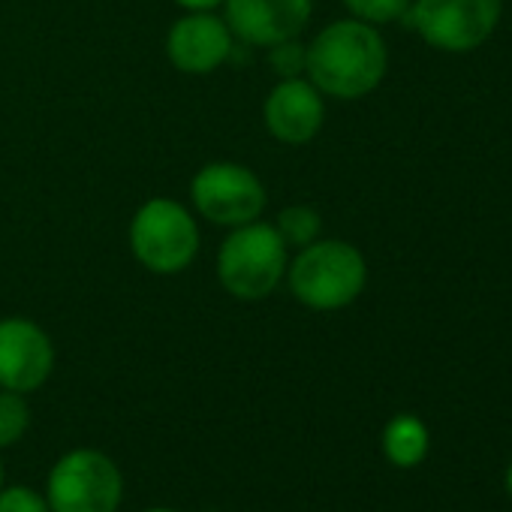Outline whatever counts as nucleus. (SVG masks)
Wrapping results in <instances>:
<instances>
[{
  "label": "nucleus",
  "mask_w": 512,
  "mask_h": 512,
  "mask_svg": "<svg viewBox=\"0 0 512 512\" xmlns=\"http://www.w3.org/2000/svg\"><path fill=\"white\" fill-rule=\"evenodd\" d=\"M308 46L305 79L326 100H362L374 94L389 73V46L380 28L338 19L314 34Z\"/></svg>",
  "instance_id": "obj_1"
},
{
  "label": "nucleus",
  "mask_w": 512,
  "mask_h": 512,
  "mask_svg": "<svg viewBox=\"0 0 512 512\" xmlns=\"http://www.w3.org/2000/svg\"><path fill=\"white\" fill-rule=\"evenodd\" d=\"M284 284L308 311H344L368 287V260L353 241L320 235L317 241L290 253Z\"/></svg>",
  "instance_id": "obj_2"
},
{
  "label": "nucleus",
  "mask_w": 512,
  "mask_h": 512,
  "mask_svg": "<svg viewBox=\"0 0 512 512\" xmlns=\"http://www.w3.org/2000/svg\"><path fill=\"white\" fill-rule=\"evenodd\" d=\"M290 253L293 250L284 244L269 220H253L226 229L214 260L217 284L235 302H266L287 278Z\"/></svg>",
  "instance_id": "obj_3"
},
{
  "label": "nucleus",
  "mask_w": 512,
  "mask_h": 512,
  "mask_svg": "<svg viewBox=\"0 0 512 512\" xmlns=\"http://www.w3.org/2000/svg\"><path fill=\"white\" fill-rule=\"evenodd\" d=\"M127 244L133 260L148 275L175 278L196 263L202 229L190 205L172 196H151L133 211L127 223Z\"/></svg>",
  "instance_id": "obj_4"
},
{
  "label": "nucleus",
  "mask_w": 512,
  "mask_h": 512,
  "mask_svg": "<svg viewBox=\"0 0 512 512\" xmlns=\"http://www.w3.org/2000/svg\"><path fill=\"white\" fill-rule=\"evenodd\" d=\"M187 196L193 214L220 229L263 220L269 208V190L263 178L235 160H211L199 166L187 184Z\"/></svg>",
  "instance_id": "obj_5"
},
{
  "label": "nucleus",
  "mask_w": 512,
  "mask_h": 512,
  "mask_svg": "<svg viewBox=\"0 0 512 512\" xmlns=\"http://www.w3.org/2000/svg\"><path fill=\"white\" fill-rule=\"evenodd\" d=\"M43 494L52 512H118L124 473L106 452L79 446L52 464Z\"/></svg>",
  "instance_id": "obj_6"
},
{
  "label": "nucleus",
  "mask_w": 512,
  "mask_h": 512,
  "mask_svg": "<svg viewBox=\"0 0 512 512\" xmlns=\"http://www.w3.org/2000/svg\"><path fill=\"white\" fill-rule=\"evenodd\" d=\"M503 16V0H413L407 25L425 46L467 55L491 40Z\"/></svg>",
  "instance_id": "obj_7"
},
{
  "label": "nucleus",
  "mask_w": 512,
  "mask_h": 512,
  "mask_svg": "<svg viewBox=\"0 0 512 512\" xmlns=\"http://www.w3.org/2000/svg\"><path fill=\"white\" fill-rule=\"evenodd\" d=\"M55 341L31 317H0V389L31 395L55 374Z\"/></svg>",
  "instance_id": "obj_8"
},
{
  "label": "nucleus",
  "mask_w": 512,
  "mask_h": 512,
  "mask_svg": "<svg viewBox=\"0 0 512 512\" xmlns=\"http://www.w3.org/2000/svg\"><path fill=\"white\" fill-rule=\"evenodd\" d=\"M166 61L184 76H211L238 52L226 19L220 13H184L178 16L163 40Z\"/></svg>",
  "instance_id": "obj_9"
},
{
  "label": "nucleus",
  "mask_w": 512,
  "mask_h": 512,
  "mask_svg": "<svg viewBox=\"0 0 512 512\" xmlns=\"http://www.w3.org/2000/svg\"><path fill=\"white\" fill-rule=\"evenodd\" d=\"M220 10L238 46L269 49L305 34L314 0H223Z\"/></svg>",
  "instance_id": "obj_10"
},
{
  "label": "nucleus",
  "mask_w": 512,
  "mask_h": 512,
  "mask_svg": "<svg viewBox=\"0 0 512 512\" xmlns=\"http://www.w3.org/2000/svg\"><path fill=\"white\" fill-rule=\"evenodd\" d=\"M326 97L305 79H278L263 100L266 133L290 148L308 145L323 133Z\"/></svg>",
  "instance_id": "obj_11"
},
{
  "label": "nucleus",
  "mask_w": 512,
  "mask_h": 512,
  "mask_svg": "<svg viewBox=\"0 0 512 512\" xmlns=\"http://www.w3.org/2000/svg\"><path fill=\"white\" fill-rule=\"evenodd\" d=\"M380 449L392 467H401V470L419 467L431 449L428 425L413 413H398L386 422V428L380 434Z\"/></svg>",
  "instance_id": "obj_12"
},
{
  "label": "nucleus",
  "mask_w": 512,
  "mask_h": 512,
  "mask_svg": "<svg viewBox=\"0 0 512 512\" xmlns=\"http://www.w3.org/2000/svg\"><path fill=\"white\" fill-rule=\"evenodd\" d=\"M272 226L278 229V235L284 238L290 250H299L323 235V214L308 202H293L275 214Z\"/></svg>",
  "instance_id": "obj_13"
},
{
  "label": "nucleus",
  "mask_w": 512,
  "mask_h": 512,
  "mask_svg": "<svg viewBox=\"0 0 512 512\" xmlns=\"http://www.w3.org/2000/svg\"><path fill=\"white\" fill-rule=\"evenodd\" d=\"M31 428V404L28 395L0 389V452L16 446Z\"/></svg>",
  "instance_id": "obj_14"
},
{
  "label": "nucleus",
  "mask_w": 512,
  "mask_h": 512,
  "mask_svg": "<svg viewBox=\"0 0 512 512\" xmlns=\"http://www.w3.org/2000/svg\"><path fill=\"white\" fill-rule=\"evenodd\" d=\"M341 4L350 19L383 28L392 22H404L413 0H341Z\"/></svg>",
  "instance_id": "obj_15"
},
{
  "label": "nucleus",
  "mask_w": 512,
  "mask_h": 512,
  "mask_svg": "<svg viewBox=\"0 0 512 512\" xmlns=\"http://www.w3.org/2000/svg\"><path fill=\"white\" fill-rule=\"evenodd\" d=\"M266 61L278 79H299L305 76V67H308V46L299 37L275 43L266 49Z\"/></svg>",
  "instance_id": "obj_16"
},
{
  "label": "nucleus",
  "mask_w": 512,
  "mask_h": 512,
  "mask_svg": "<svg viewBox=\"0 0 512 512\" xmlns=\"http://www.w3.org/2000/svg\"><path fill=\"white\" fill-rule=\"evenodd\" d=\"M0 512H52L43 491L28 485H4L0 488Z\"/></svg>",
  "instance_id": "obj_17"
},
{
  "label": "nucleus",
  "mask_w": 512,
  "mask_h": 512,
  "mask_svg": "<svg viewBox=\"0 0 512 512\" xmlns=\"http://www.w3.org/2000/svg\"><path fill=\"white\" fill-rule=\"evenodd\" d=\"M184 13H217L223 7V0H175Z\"/></svg>",
  "instance_id": "obj_18"
},
{
  "label": "nucleus",
  "mask_w": 512,
  "mask_h": 512,
  "mask_svg": "<svg viewBox=\"0 0 512 512\" xmlns=\"http://www.w3.org/2000/svg\"><path fill=\"white\" fill-rule=\"evenodd\" d=\"M503 488H506V494L512 497V461L506 464V473H503Z\"/></svg>",
  "instance_id": "obj_19"
},
{
  "label": "nucleus",
  "mask_w": 512,
  "mask_h": 512,
  "mask_svg": "<svg viewBox=\"0 0 512 512\" xmlns=\"http://www.w3.org/2000/svg\"><path fill=\"white\" fill-rule=\"evenodd\" d=\"M142 512H178V509H169V506H151V509H142Z\"/></svg>",
  "instance_id": "obj_20"
},
{
  "label": "nucleus",
  "mask_w": 512,
  "mask_h": 512,
  "mask_svg": "<svg viewBox=\"0 0 512 512\" xmlns=\"http://www.w3.org/2000/svg\"><path fill=\"white\" fill-rule=\"evenodd\" d=\"M0 488H4V458H0Z\"/></svg>",
  "instance_id": "obj_21"
}]
</instances>
